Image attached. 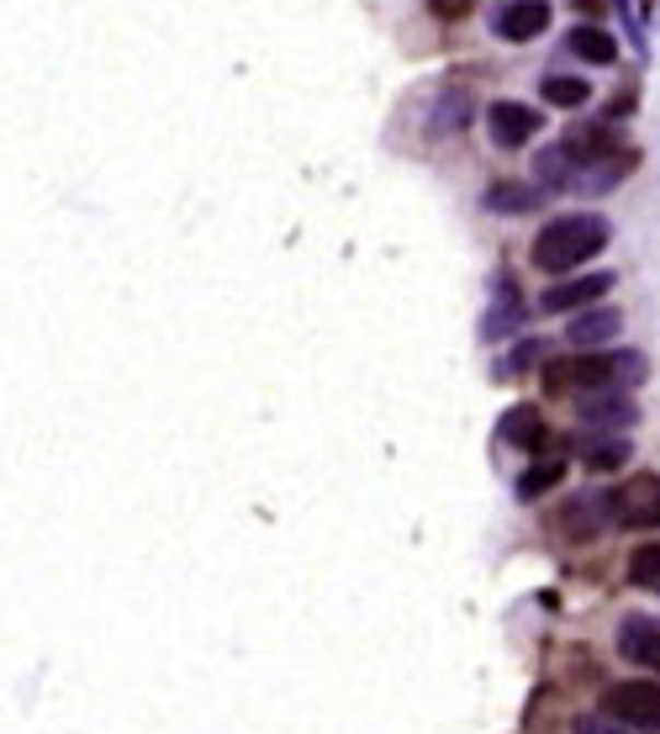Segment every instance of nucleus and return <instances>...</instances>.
Instances as JSON below:
<instances>
[{
  "label": "nucleus",
  "instance_id": "obj_1",
  "mask_svg": "<svg viewBox=\"0 0 660 734\" xmlns=\"http://www.w3.org/2000/svg\"><path fill=\"white\" fill-rule=\"evenodd\" d=\"M607 238H613V222L602 212H560L540 228L529 259H534V270H544V276H570V270H581L592 254H602Z\"/></svg>",
  "mask_w": 660,
  "mask_h": 734
},
{
  "label": "nucleus",
  "instance_id": "obj_2",
  "mask_svg": "<svg viewBox=\"0 0 660 734\" xmlns=\"http://www.w3.org/2000/svg\"><path fill=\"white\" fill-rule=\"evenodd\" d=\"M650 360L639 349H576L566 360H544L549 392H602V386H639Z\"/></svg>",
  "mask_w": 660,
  "mask_h": 734
},
{
  "label": "nucleus",
  "instance_id": "obj_3",
  "mask_svg": "<svg viewBox=\"0 0 660 734\" xmlns=\"http://www.w3.org/2000/svg\"><path fill=\"white\" fill-rule=\"evenodd\" d=\"M607 519L624 528H660V476L656 470H634L618 491H607Z\"/></svg>",
  "mask_w": 660,
  "mask_h": 734
},
{
  "label": "nucleus",
  "instance_id": "obj_4",
  "mask_svg": "<svg viewBox=\"0 0 660 734\" xmlns=\"http://www.w3.org/2000/svg\"><path fill=\"white\" fill-rule=\"evenodd\" d=\"M602 713L618 719L624 730H660V681H613L602 692Z\"/></svg>",
  "mask_w": 660,
  "mask_h": 734
},
{
  "label": "nucleus",
  "instance_id": "obj_5",
  "mask_svg": "<svg viewBox=\"0 0 660 734\" xmlns=\"http://www.w3.org/2000/svg\"><path fill=\"white\" fill-rule=\"evenodd\" d=\"M576 418H581V433H629L639 423V401L624 386H602V392H581Z\"/></svg>",
  "mask_w": 660,
  "mask_h": 734
},
{
  "label": "nucleus",
  "instance_id": "obj_6",
  "mask_svg": "<svg viewBox=\"0 0 660 734\" xmlns=\"http://www.w3.org/2000/svg\"><path fill=\"white\" fill-rule=\"evenodd\" d=\"M618 280L607 276V270H576V280H560V286H549V291H540V312H549V317H566V312H581V306H592L598 296H607Z\"/></svg>",
  "mask_w": 660,
  "mask_h": 734
},
{
  "label": "nucleus",
  "instance_id": "obj_7",
  "mask_svg": "<svg viewBox=\"0 0 660 734\" xmlns=\"http://www.w3.org/2000/svg\"><path fill=\"white\" fill-rule=\"evenodd\" d=\"M540 127H544V117L534 106H523V101H491L486 106V132H491L497 149H523Z\"/></svg>",
  "mask_w": 660,
  "mask_h": 734
},
{
  "label": "nucleus",
  "instance_id": "obj_8",
  "mask_svg": "<svg viewBox=\"0 0 660 734\" xmlns=\"http://www.w3.org/2000/svg\"><path fill=\"white\" fill-rule=\"evenodd\" d=\"M629 170H634V153L613 149V153H602V159H587L566 180V190L570 196H607V190H618V185L629 180Z\"/></svg>",
  "mask_w": 660,
  "mask_h": 734
},
{
  "label": "nucleus",
  "instance_id": "obj_9",
  "mask_svg": "<svg viewBox=\"0 0 660 734\" xmlns=\"http://www.w3.org/2000/svg\"><path fill=\"white\" fill-rule=\"evenodd\" d=\"M618 334H624V312L618 306H581V312H570L566 323L570 349H607Z\"/></svg>",
  "mask_w": 660,
  "mask_h": 734
},
{
  "label": "nucleus",
  "instance_id": "obj_10",
  "mask_svg": "<svg viewBox=\"0 0 660 734\" xmlns=\"http://www.w3.org/2000/svg\"><path fill=\"white\" fill-rule=\"evenodd\" d=\"M523 323H529V302H523V296H518V286L502 276V280H497V302L486 306V317H480V338H486V343L518 338V334H523Z\"/></svg>",
  "mask_w": 660,
  "mask_h": 734
},
{
  "label": "nucleus",
  "instance_id": "obj_11",
  "mask_svg": "<svg viewBox=\"0 0 660 734\" xmlns=\"http://www.w3.org/2000/svg\"><path fill=\"white\" fill-rule=\"evenodd\" d=\"M544 27H549V0H508L491 16V32L502 43H534Z\"/></svg>",
  "mask_w": 660,
  "mask_h": 734
},
{
  "label": "nucleus",
  "instance_id": "obj_12",
  "mask_svg": "<svg viewBox=\"0 0 660 734\" xmlns=\"http://www.w3.org/2000/svg\"><path fill=\"white\" fill-rule=\"evenodd\" d=\"M618 655L634 661V666H650L660 672V618H645V613H629L618 624Z\"/></svg>",
  "mask_w": 660,
  "mask_h": 734
},
{
  "label": "nucleus",
  "instance_id": "obj_13",
  "mask_svg": "<svg viewBox=\"0 0 660 734\" xmlns=\"http://www.w3.org/2000/svg\"><path fill=\"white\" fill-rule=\"evenodd\" d=\"M544 190L540 185H523V180H491L486 190H480V212L491 217H529L540 212Z\"/></svg>",
  "mask_w": 660,
  "mask_h": 734
},
{
  "label": "nucleus",
  "instance_id": "obj_14",
  "mask_svg": "<svg viewBox=\"0 0 660 734\" xmlns=\"http://www.w3.org/2000/svg\"><path fill=\"white\" fill-rule=\"evenodd\" d=\"M497 439H502V444H512V450H540L544 439H549V429H544V412H540V407H529V401L508 407V412L497 418Z\"/></svg>",
  "mask_w": 660,
  "mask_h": 734
},
{
  "label": "nucleus",
  "instance_id": "obj_15",
  "mask_svg": "<svg viewBox=\"0 0 660 734\" xmlns=\"http://www.w3.org/2000/svg\"><path fill=\"white\" fill-rule=\"evenodd\" d=\"M576 444H581V465L587 470H618V465H629V433H576Z\"/></svg>",
  "mask_w": 660,
  "mask_h": 734
},
{
  "label": "nucleus",
  "instance_id": "obj_16",
  "mask_svg": "<svg viewBox=\"0 0 660 734\" xmlns=\"http://www.w3.org/2000/svg\"><path fill=\"white\" fill-rule=\"evenodd\" d=\"M465 123H471V91L460 85V91H439V101H433V112H428V138H450V132H465Z\"/></svg>",
  "mask_w": 660,
  "mask_h": 734
},
{
  "label": "nucleus",
  "instance_id": "obj_17",
  "mask_svg": "<svg viewBox=\"0 0 660 734\" xmlns=\"http://www.w3.org/2000/svg\"><path fill=\"white\" fill-rule=\"evenodd\" d=\"M607 497H570L566 513H560V528H566V539H598L602 523H613L607 513Z\"/></svg>",
  "mask_w": 660,
  "mask_h": 734
},
{
  "label": "nucleus",
  "instance_id": "obj_18",
  "mask_svg": "<svg viewBox=\"0 0 660 734\" xmlns=\"http://www.w3.org/2000/svg\"><path fill=\"white\" fill-rule=\"evenodd\" d=\"M566 48L576 54L581 63H598V69H607V63H618V43L607 37L602 27H570L566 32Z\"/></svg>",
  "mask_w": 660,
  "mask_h": 734
},
{
  "label": "nucleus",
  "instance_id": "obj_19",
  "mask_svg": "<svg viewBox=\"0 0 660 734\" xmlns=\"http://www.w3.org/2000/svg\"><path fill=\"white\" fill-rule=\"evenodd\" d=\"M544 360H549V343H544V338H518L512 354H502V360L491 365V381H512V375H523V370H540Z\"/></svg>",
  "mask_w": 660,
  "mask_h": 734
},
{
  "label": "nucleus",
  "instance_id": "obj_20",
  "mask_svg": "<svg viewBox=\"0 0 660 734\" xmlns=\"http://www.w3.org/2000/svg\"><path fill=\"white\" fill-rule=\"evenodd\" d=\"M566 481V459H540V465H529L523 476H518V502H540L544 491H555Z\"/></svg>",
  "mask_w": 660,
  "mask_h": 734
},
{
  "label": "nucleus",
  "instance_id": "obj_21",
  "mask_svg": "<svg viewBox=\"0 0 660 734\" xmlns=\"http://www.w3.org/2000/svg\"><path fill=\"white\" fill-rule=\"evenodd\" d=\"M540 95L549 101V106H566V112H576V106H587V101H592V85H587L581 74H544Z\"/></svg>",
  "mask_w": 660,
  "mask_h": 734
},
{
  "label": "nucleus",
  "instance_id": "obj_22",
  "mask_svg": "<svg viewBox=\"0 0 660 734\" xmlns=\"http://www.w3.org/2000/svg\"><path fill=\"white\" fill-rule=\"evenodd\" d=\"M629 582L634 586H660V545H639L629 555Z\"/></svg>",
  "mask_w": 660,
  "mask_h": 734
},
{
  "label": "nucleus",
  "instance_id": "obj_23",
  "mask_svg": "<svg viewBox=\"0 0 660 734\" xmlns=\"http://www.w3.org/2000/svg\"><path fill=\"white\" fill-rule=\"evenodd\" d=\"M570 734H629L618 719H607V713H587V719H570Z\"/></svg>",
  "mask_w": 660,
  "mask_h": 734
},
{
  "label": "nucleus",
  "instance_id": "obj_24",
  "mask_svg": "<svg viewBox=\"0 0 660 734\" xmlns=\"http://www.w3.org/2000/svg\"><path fill=\"white\" fill-rule=\"evenodd\" d=\"M618 11H624V22H629V43L645 54V27H639V11H645V0H613Z\"/></svg>",
  "mask_w": 660,
  "mask_h": 734
},
{
  "label": "nucleus",
  "instance_id": "obj_25",
  "mask_svg": "<svg viewBox=\"0 0 660 734\" xmlns=\"http://www.w3.org/2000/svg\"><path fill=\"white\" fill-rule=\"evenodd\" d=\"M570 5H576V11H598L602 0H570Z\"/></svg>",
  "mask_w": 660,
  "mask_h": 734
}]
</instances>
